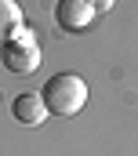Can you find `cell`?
Here are the masks:
<instances>
[{
  "label": "cell",
  "mask_w": 138,
  "mask_h": 156,
  "mask_svg": "<svg viewBox=\"0 0 138 156\" xmlns=\"http://www.w3.org/2000/svg\"><path fill=\"white\" fill-rule=\"evenodd\" d=\"M40 102H44V109L51 116H76L87 105V83L76 76V73H55V76L44 83Z\"/></svg>",
  "instance_id": "obj_1"
},
{
  "label": "cell",
  "mask_w": 138,
  "mask_h": 156,
  "mask_svg": "<svg viewBox=\"0 0 138 156\" xmlns=\"http://www.w3.org/2000/svg\"><path fill=\"white\" fill-rule=\"evenodd\" d=\"M0 62L11 73H33L40 66V40H36V33L22 26L11 40H4L0 44Z\"/></svg>",
  "instance_id": "obj_2"
},
{
  "label": "cell",
  "mask_w": 138,
  "mask_h": 156,
  "mask_svg": "<svg viewBox=\"0 0 138 156\" xmlns=\"http://www.w3.org/2000/svg\"><path fill=\"white\" fill-rule=\"evenodd\" d=\"M95 18V7L87 0H58L55 4V22L66 29V33H76V29H87Z\"/></svg>",
  "instance_id": "obj_3"
},
{
  "label": "cell",
  "mask_w": 138,
  "mask_h": 156,
  "mask_svg": "<svg viewBox=\"0 0 138 156\" xmlns=\"http://www.w3.org/2000/svg\"><path fill=\"white\" fill-rule=\"evenodd\" d=\"M11 116L18 120V123H26V127H36V123H44L47 120V109H44V102H40V94H18V98H11Z\"/></svg>",
  "instance_id": "obj_4"
},
{
  "label": "cell",
  "mask_w": 138,
  "mask_h": 156,
  "mask_svg": "<svg viewBox=\"0 0 138 156\" xmlns=\"http://www.w3.org/2000/svg\"><path fill=\"white\" fill-rule=\"evenodd\" d=\"M18 29H22V7H18V0H0V44L11 40Z\"/></svg>",
  "instance_id": "obj_5"
},
{
  "label": "cell",
  "mask_w": 138,
  "mask_h": 156,
  "mask_svg": "<svg viewBox=\"0 0 138 156\" xmlns=\"http://www.w3.org/2000/svg\"><path fill=\"white\" fill-rule=\"evenodd\" d=\"M87 4L95 7V15H105V11H109V7H113L116 0H87Z\"/></svg>",
  "instance_id": "obj_6"
}]
</instances>
